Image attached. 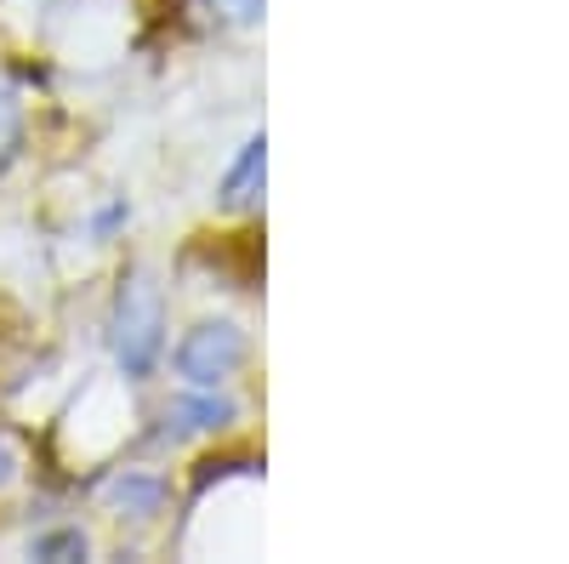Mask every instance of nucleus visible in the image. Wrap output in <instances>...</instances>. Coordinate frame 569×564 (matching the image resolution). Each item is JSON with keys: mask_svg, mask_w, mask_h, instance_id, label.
<instances>
[{"mask_svg": "<svg viewBox=\"0 0 569 564\" xmlns=\"http://www.w3.org/2000/svg\"><path fill=\"white\" fill-rule=\"evenodd\" d=\"M262 171H268V144H262V137H251L240 166H233L228 182H222V206H251L262 195Z\"/></svg>", "mask_w": 569, "mask_h": 564, "instance_id": "nucleus-3", "label": "nucleus"}, {"mask_svg": "<svg viewBox=\"0 0 569 564\" xmlns=\"http://www.w3.org/2000/svg\"><path fill=\"white\" fill-rule=\"evenodd\" d=\"M7 474H12V445L0 439V479H7Z\"/></svg>", "mask_w": 569, "mask_h": 564, "instance_id": "nucleus-9", "label": "nucleus"}, {"mask_svg": "<svg viewBox=\"0 0 569 564\" xmlns=\"http://www.w3.org/2000/svg\"><path fill=\"white\" fill-rule=\"evenodd\" d=\"M206 7H211V18H222L233 29H246V23L262 18V0H206Z\"/></svg>", "mask_w": 569, "mask_h": 564, "instance_id": "nucleus-6", "label": "nucleus"}, {"mask_svg": "<svg viewBox=\"0 0 569 564\" xmlns=\"http://www.w3.org/2000/svg\"><path fill=\"white\" fill-rule=\"evenodd\" d=\"M109 496H114L120 507H131L137 520H142V513H154V507H160V479H114Z\"/></svg>", "mask_w": 569, "mask_h": 564, "instance_id": "nucleus-5", "label": "nucleus"}, {"mask_svg": "<svg viewBox=\"0 0 569 564\" xmlns=\"http://www.w3.org/2000/svg\"><path fill=\"white\" fill-rule=\"evenodd\" d=\"M166 348V297L154 286V274H126V286L114 297V359L126 376H149Z\"/></svg>", "mask_w": 569, "mask_h": 564, "instance_id": "nucleus-1", "label": "nucleus"}, {"mask_svg": "<svg viewBox=\"0 0 569 564\" xmlns=\"http://www.w3.org/2000/svg\"><path fill=\"white\" fill-rule=\"evenodd\" d=\"M246 359V337H240V325H200V332H188L182 348H177V370H182V383L188 388H217L228 383L233 370H240Z\"/></svg>", "mask_w": 569, "mask_h": 564, "instance_id": "nucleus-2", "label": "nucleus"}, {"mask_svg": "<svg viewBox=\"0 0 569 564\" xmlns=\"http://www.w3.org/2000/svg\"><path fill=\"white\" fill-rule=\"evenodd\" d=\"M12 131H18V98L0 86V144H12Z\"/></svg>", "mask_w": 569, "mask_h": 564, "instance_id": "nucleus-8", "label": "nucleus"}, {"mask_svg": "<svg viewBox=\"0 0 569 564\" xmlns=\"http://www.w3.org/2000/svg\"><path fill=\"white\" fill-rule=\"evenodd\" d=\"M166 422H171L166 434H206V428H228V422H233V405L217 399V394H206V399H182Z\"/></svg>", "mask_w": 569, "mask_h": 564, "instance_id": "nucleus-4", "label": "nucleus"}, {"mask_svg": "<svg viewBox=\"0 0 569 564\" xmlns=\"http://www.w3.org/2000/svg\"><path fill=\"white\" fill-rule=\"evenodd\" d=\"M80 553H86V536H80V531L40 536V542H34V558H80Z\"/></svg>", "mask_w": 569, "mask_h": 564, "instance_id": "nucleus-7", "label": "nucleus"}]
</instances>
